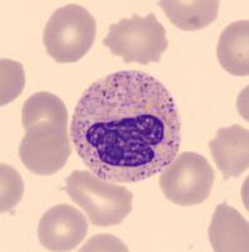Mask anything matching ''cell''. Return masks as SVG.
Wrapping results in <instances>:
<instances>
[{
	"label": "cell",
	"instance_id": "6da1fadb",
	"mask_svg": "<svg viewBox=\"0 0 249 252\" xmlns=\"http://www.w3.org/2000/svg\"><path fill=\"white\" fill-rule=\"evenodd\" d=\"M180 127L165 85L129 69L110 73L83 92L72 116L71 139L93 174L132 184L160 174L178 157Z\"/></svg>",
	"mask_w": 249,
	"mask_h": 252
},
{
	"label": "cell",
	"instance_id": "7a4b0ae2",
	"mask_svg": "<svg viewBox=\"0 0 249 252\" xmlns=\"http://www.w3.org/2000/svg\"><path fill=\"white\" fill-rule=\"evenodd\" d=\"M66 192L97 227L120 224L132 211L134 194L126 187L103 181L91 170H75L67 177Z\"/></svg>",
	"mask_w": 249,
	"mask_h": 252
},
{
	"label": "cell",
	"instance_id": "3957f363",
	"mask_svg": "<svg viewBox=\"0 0 249 252\" xmlns=\"http://www.w3.org/2000/svg\"><path fill=\"white\" fill-rule=\"evenodd\" d=\"M97 23L84 6L68 4L58 8L44 28L43 43L58 63H75L87 55L96 39Z\"/></svg>",
	"mask_w": 249,
	"mask_h": 252
},
{
	"label": "cell",
	"instance_id": "277c9868",
	"mask_svg": "<svg viewBox=\"0 0 249 252\" xmlns=\"http://www.w3.org/2000/svg\"><path fill=\"white\" fill-rule=\"evenodd\" d=\"M103 44L113 56L126 63L149 64L159 62L167 49L169 40L166 31L154 13L146 17L134 15L111 24Z\"/></svg>",
	"mask_w": 249,
	"mask_h": 252
},
{
	"label": "cell",
	"instance_id": "5b68a950",
	"mask_svg": "<svg viewBox=\"0 0 249 252\" xmlns=\"http://www.w3.org/2000/svg\"><path fill=\"white\" fill-rule=\"evenodd\" d=\"M214 179V170L203 155L185 152L160 173L159 186L166 199L176 206L192 207L209 198Z\"/></svg>",
	"mask_w": 249,
	"mask_h": 252
},
{
	"label": "cell",
	"instance_id": "8992f818",
	"mask_svg": "<svg viewBox=\"0 0 249 252\" xmlns=\"http://www.w3.org/2000/svg\"><path fill=\"white\" fill-rule=\"evenodd\" d=\"M67 126L40 123L26 130L19 145V158L27 169L38 175L59 172L72 154Z\"/></svg>",
	"mask_w": 249,
	"mask_h": 252
},
{
	"label": "cell",
	"instance_id": "52a82bcc",
	"mask_svg": "<svg viewBox=\"0 0 249 252\" xmlns=\"http://www.w3.org/2000/svg\"><path fill=\"white\" fill-rule=\"evenodd\" d=\"M88 222L75 207L58 204L42 216L38 224V238L49 251H72L86 238Z\"/></svg>",
	"mask_w": 249,
	"mask_h": 252
},
{
	"label": "cell",
	"instance_id": "ba28073f",
	"mask_svg": "<svg viewBox=\"0 0 249 252\" xmlns=\"http://www.w3.org/2000/svg\"><path fill=\"white\" fill-rule=\"evenodd\" d=\"M215 165L224 179L241 177L249 166V132L241 125L221 127L209 143Z\"/></svg>",
	"mask_w": 249,
	"mask_h": 252
},
{
	"label": "cell",
	"instance_id": "9c48e42d",
	"mask_svg": "<svg viewBox=\"0 0 249 252\" xmlns=\"http://www.w3.org/2000/svg\"><path fill=\"white\" fill-rule=\"evenodd\" d=\"M208 236L215 252H248L249 250L248 220L226 203L215 208Z\"/></svg>",
	"mask_w": 249,
	"mask_h": 252
},
{
	"label": "cell",
	"instance_id": "30bf717a",
	"mask_svg": "<svg viewBox=\"0 0 249 252\" xmlns=\"http://www.w3.org/2000/svg\"><path fill=\"white\" fill-rule=\"evenodd\" d=\"M249 22L238 20L221 32L217 56L221 66L233 76L249 75Z\"/></svg>",
	"mask_w": 249,
	"mask_h": 252
},
{
	"label": "cell",
	"instance_id": "8fae6325",
	"mask_svg": "<svg viewBox=\"0 0 249 252\" xmlns=\"http://www.w3.org/2000/svg\"><path fill=\"white\" fill-rule=\"evenodd\" d=\"M159 5L176 28L185 32L210 26L219 12L217 0H161Z\"/></svg>",
	"mask_w": 249,
	"mask_h": 252
},
{
	"label": "cell",
	"instance_id": "7c38bea8",
	"mask_svg": "<svg viewBox=\"0 0 249 252\" xmlns=\"http://www.w3.org/2000/svg\"><path fill=\"white\" fill-rule=\"evenodd\" d=\"M40 123L68 126V110L57 94L51 92L33 94L22 109V124L26 130Z\"/></svg>",
	"mask_w": 249,
	"mask_h": 252
},
{
	"label": "cell",
	"instance_id": "4fadbf2b",
	"mask_svg": "<svg viewBox=\"0 0 249 252\" xmlns=\"http://www.w3.org/2000/svg\"><path fill=\"white\" fill-rule=\"evenodd\" d=\"M0 105H8L23 92L26 85L24 68L19 62L12 60H1L0 62Z\"/></svg>",
	"mask_w": 249,
	"mask_h": 252
},
{
	"label": "cell",
	"instance_id": "5bb4252c",
	"mask_svg": "<svg viewBox=\"0 0 249 252\" xmlns=\"http://www.w3.org/2000/svg\"><path fill=\"white\" fill-rule=\"evenodd\" d=\"M1 213L9 212L20 202L24 194V183L19 173L12 166L1 164Z\"/></svg>",
	"mask_w": 249,
	"mask_h": 252
}]
</instances>
